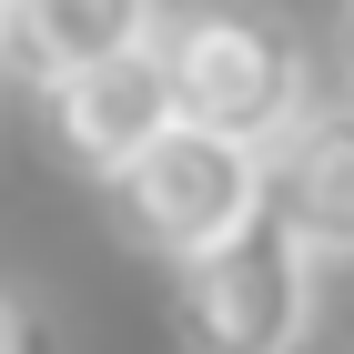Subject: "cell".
Returning <instances> with one entry per match:
<instances>
[{
    "label": "cell",
    "mask_w": 354,
    "mask_h": 354,
    "mask_svg": "<svg viewBox=\"0 0 354 354\" xmlns=\"http://www.w3.org/2000/svg\"><path fill=\"white\" fill-rule=\"evenodd\" d=\"M334 61H344V91H354V0L334 10Z\"/></svg>",
    "instance_id": "7"
},
{
    "label": "cell",
    "mask_w": 354,
    "mask_h": 354,
    "mask_svg": "<svg viewBox=\"0 0 354 354\" xmlns=\"http://www.w3.org/2000/svg\"><path fill=\"white\" fill-rule=\"evenodd\" d=\"M162 71H172V122L192 132H223V142H273L304 122V41L263 10H183L162 21Z\"/></svg>",
    "instance_id": "2"
},
{
    "label": "cell",
    "mask_w": 354,
    "mask_h": 354,
    "mask_svg": "<svg viewBox=\"0 0 354 354\" xmlns=\"http://www.w3.org/2000/svg\"><path fill=\"white\" fill-rule=\"evenodd\" d=\"M162 30V0H0V71L61 82Z\"/></svg>",
    "instance_id": "6"
},
{
    "label": "cell",
    "mask_w": 354,
    "mask_h": 354,
    "mask_svg": "<svg viewBox=\"0 0 354 354\" xmlns=\"http://www.w3.org/2000/svg\"><path fill=\"white\" fill-rule=\"evenodd\" d=\"M172 324H183V354H294L304 344V324H314V243L273 213V192L223 243L172 263Z\"/></svg>",
    "instance_id": "1"
},
{
    "label": "cell",
    "mask_w": 354,
    "mask_h": 354,
    "mask_svg": "<svg viewBox=\"0 0 354 354\" xmlns=\"http://www.w3.org/2000/svg\"><path fill=\"white\" fill-rule=\"evenodd\" d=\"M0 354H21V314H10V294H0Z\"/></svg>",
    "instance_id": "8"
},
{
    "label": "cell",
    "mask_w": 354,
    "mask_h": 354,
    "mask_svg": "<svg viewBox=\"0 0 354 354\" xmlns=\"http://www.w3.org/2000/svg\"><path fill=\"white\" fill-rule=\"evenodd\" d=\"M111 203H122V223H132V243H152L162 263H183V253L223 243V233L263 203V152L172 122V132H152L132 162L111 172Z\"/></svg>",
    "instance_id": "3"
},
{
    "label": "cell",
    "mask_w": 354,
    "mask_h": 354,
    "mask_svg": "<svg viewBox=\"0 0 354 354\" xmlns=\"http://www.w3.org/2000/svg\"><path fill=\"white\" fill-rule=\"evenodd\" d=\"M41 122H51V152H61L71 172L111 183V172L132 162L152 132H172L162 30H152V41H132V51H111V61H82V71L41 82Z\"/></svg>",
    "instance_id": "4"
},
{
    "label": "cell",
    "mask_w": 354,
    "mask_h": 354,
    "mask_svg": "<svg viewBox=\"0 0 354 354\" xmlns=\"http://www.w3.org/2000/svg\"><path fill=\"white\" fill-rule=\"evenodd\" d=\"M263 192L314 243V263H354V91L324 111L304 102V122L263 152Z\"/></svg>",
    "instance_id": "5"
}]
</instances>
